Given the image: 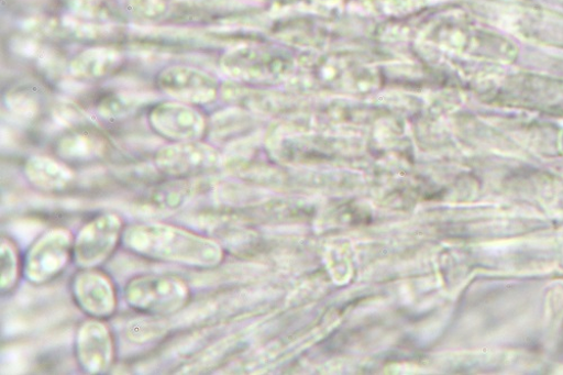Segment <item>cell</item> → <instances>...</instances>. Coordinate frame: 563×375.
Returning <instances> with one entry per match:
<instances>
[{"label":"cell","mask_w":563,"mask_h":375,"mask_svg":"<svg viewBox=\"0 0 563 375\" xmlns=\"http://www.w3.org/2000/svg\"><path fill=\"white\" fill-rule=\"evenodd\" d=\"M23 273V263L15 243L9 238L0 244V290L3 296L12 294Z\"/></svg>","instance_id":"obj_15"},{"label":"cell","mask_w":563,"mask_h":375,"mask_svg":"<svg viewBox=\"0 0 563 375\" xmlns=\"http://www.w3.org/2000/svg\"><path fill=\"white\" fill-rule=\"evenodd\" d=\"M23 173L33 189L51 195L70 190L76 180L73 167L57 157L31 156L24 164Z\"/></svg>","instance_id":"obj_11"},{"label":"cell","mask_w":563,"mask_h":375,"mask_svg":"<svg viewBox=\"0 0 563 375\" xmlns=\"http://www.w3.org/2000/svg\"><path fill=\"white\" fill-rule=\"evenodd\" d=\"M66 8L82 20H114L117 11L110 7L109 0H63Z\"/></svg>","instance_id":"obj_16"},{"label":"cell","mask_w":563,"mask_h":375,"mask_svg":"<svg viewBox=\"0 0 563 375\" xmlns=\"http://www.w3.org/2000/svg\"><path fill=\"white\" fill-rule=\"evenodd\" d=\"M71 295L76 306L89 318L107 320L118 310L113 280L99 268H79L71 280Z\"/></svg>","instance_id":"obj_8"},{"label":"cell","mask_w":563,"mask_h":375,"mask_svg":"<svg viewBox=\"0 0 563 375\" xmlns=\"http://www.w3.org/2000/svg\"><path fill=\"white\" fill-rule=\"evenodd\" d=\"M220 163L216 150L202 140L163 146L154 156L156 170L164 177L199 179L213 173Z\"/></svg>","instance_id":"obj_5"},{"label":"cell","mask_w":563,"mask_h":375,"mask_svg":"<svg viewBox=\"0 0 563 375\" xmlns=\"http://www.w3.org/2000/svg\"><path fill=\"white\" fill-rule=\"evenodd\" d=\"M146 100H141L134 93L124 91H107L93 100V108L98 115L109 122L123 120L132 115Z\"/></svg>","instance_id":"obj_14"},{"label":"cell","mask_w":563,"mask_h":375,"mask_svg":"<svg viewBox=\"0 0 563 375\" xmlns=\"http://www.w3.org/2000/svg\"><path fill=\"white\" fill-rule=\"evenodd\" d=\"M123 247L141 258L203 269L222 260L220 246L203 234L164 222H140L125 228Z\"/></svg>","instance_id":"obj_1"},{"label":"cell","mask_w":563,"mask_h":375,"mask_svg":"<svg viewBox=\"0 0 563 375\" xmlns=\"http://www.w3.org/2000/svg\"><path fill=\"white\" fill-rule=\"evenodd\" d=\"M124 221L115 212H102L86 221L74 241V263L78 268H99L122 244Z\"/></svg>","instance_id":"obj_4"},{"label":"cell","mask_w":563,"mask_h":375,"mask_svg":"<svg viewBox=\"0 0 563 375\" xmlns=\"http://www.w3.org/2000/svg\"><path fill=\"white\" fill-rule=\"evenodd\" d=\"M123 65L120 52L109 46H97L76 56L70 65V75L82 82H99L112 76Z\"/></svg>","instance_id":"obj_12"},{"label":"cell","mask_w":563,"mask_h":375,"mask_svg":"<svg viewBox=\"0 0 563 375\" xmlns=\"http://www.w3.org/2000/svg\"><path fill=\"white\" fill-rule=\"evenodd\" d=\"M192 289L183 277L169 274H143L132 277L123 297L133 311L148 317H169L192 300Z\"/></svg>","instance_id":"obj_2"},{"label":"cell","mask_w":563,"mask_h":375,"mask_svg":"<svg viewBox=\"0 0 563 375\" xmlns=\"http://www.w3.org/2000/svg\"><path fill=\"white\" fill-rule=\"evenodd\" d=\"M199 179H176L165 177L148 187L144 194V202L152 209L174 211L190 202L196 195L203 190Z\"/></svg>","instance_id":"obj_13"},{"label":"cell","mask_w":563,"mask_h":375,"mask_svg":"<svg viewBox=\"0 0 563 375\" xmlns=\"http://www.w3.org/2000/svg\"><path fill=\"white\" fill-rule=\"evenodd\" d=\"M53 150L70 167H81L104 162L110 156L111 143L98 126L82 123L58 135Z\"/></svg>","instance_id":"obj_7"},{"label":"cell","mask_w":563,"mask_h":375,"mask_svg":"<svg viewBox=\"0 0 563 375\" xmlns=\"http://www.w3.org/2000/svg\"><path fill=\"white\" fill-rule=\"evenodd\" d=\"M10 108L13 113L22 117V119H34L38 112V102L26 90L15 93L12 100H9Z\"/></svg>","instance_id":"obj_17"},{"label":"cell","mask_w":563,"mask_h":375,"mask_svg":"<svg viewBox=\"0 0 563 375\" xmlns=\"http://www.w3.org/2000/svg\"><path fill=\"white\" fill-rule=\"evenodd\" d=\"M152 130L170 144L199 142L208 132V122L201 111L177 101H164L148 112Z\"/></svg>","instance_id":"obj_6"},{"label":"cell","mask_w":563,"mask_h":375,"mask_svg":"<svg viewBox=\"0 0 563 375\" xmlns=\"http://www.w3.org/2000/svg\"><path fill=\"white\" fill-rule=\"evenodd\" d=\"M75 355L80 370L86 374H106L112 368L115 343L106 320L89 318L78 327Z\"/></svg>","instance_id":"obj_9"},{"label":"cell","mask_w":563,"mask_h":375,"mask_svg":"<svg viewBox=\"0 0 563 375\" xmlns=\"http://www.w3.org/2000/svg\"><path fill=\"white\" fill-rule=\"evenodd\" d=\"M156 85L172 100L189 106L208 104L217 93V82L210 75L187 65L166 67L157 75Z\"/></svg>","instance_id":"obj_10"},{"label":"cell","mask_w":563,"mask_h":375,"mask_svg":"<svg viewBox=\"0 0 563 375\" xmlns=\"http://www.w3.org/2000/svg\"><path fill=\"white\" fill-rule=\"evenodd\" d=\"M74 234L65 227L46 230L23 260V275L33 286H45L60 277L74 262Z\"/></svg>","instance_id":"obj_3"}]
</instances>
